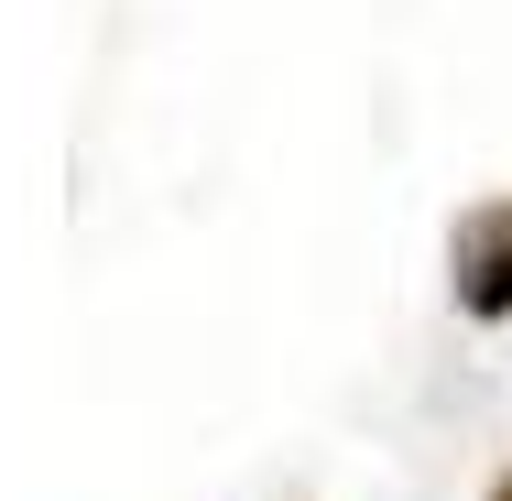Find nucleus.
<instances>
[{
	"label": "nucleus",
	"mask_w": 512,
	"mask_h": 501,
	"mask_svg": "<svg viewBox=\"0 0 512 501\" xmlns=\"http://www.w3.org/2000/svg\"><path fill=\"white\" fill-rule=\"evenodd\" d=\"M502 501H512V491H502Z\"/></svg>",
	"instance_id": "2"
},
{
	"label": "nucleus",
	"mask_w": 512,
	"mask_h": 501,
	"mask_svg": "<svg viewBox=\"0 0 512 501\" xmlns=\"http://www.w3.org/2000/svg\"><path fill=\"white\" fill-rule=\"evenodd\" d=\"M458 305L469 316H512V207H480L458 229Z\"/></svg>",
	"instance_id": "1"
}]
</instances>
